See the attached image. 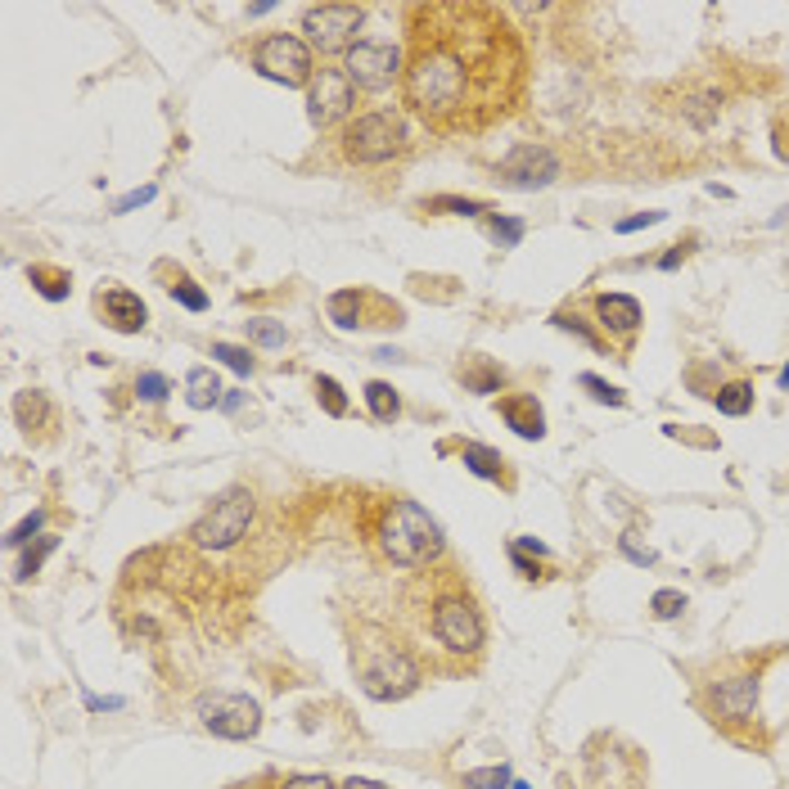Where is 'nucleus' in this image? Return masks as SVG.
<instances>
[{
	"mask_svg": "<svg viewBox=\"0 0 789 789\" xmlns=\"http://www.w3.org/2000/svg\"><path fill=\"white\" fill-rule=\"evenodd\" d=\"M529 95V50L483 0H424L407 10L402 104L433 136H479Z\"/></svg>",
	"mask_w": 789,
	"mask_h": 789,
	"instance_id": "f257e3e1",
	"label": "nucleus"
},
{
	"mask_svg": "<svg viewBox=\"0 0 789 789\" xmlns=\"http://www.w3.org/2000/svg\"><path fill=\"white\" fill-rule=\"evenodd\" d=\"M370 546L392 564V568H424L442 555V529L429 510H420L407 496H383L370 510Z\"/></svg>",
	"mask_w": 789,
	"mask_h": 789,
	"instance_id": "f03ea898",
	"label": "nucleus"
},
{
	"mask_svg": "<svg viewBox=\"0 0 789 789\" xmlns=\"http://www.w3.org/2000/svg\"><path fill=\"white\" fill-rule=\"evenodd\" d=\"M352 673L370 699H402L420 686V664L375 623H361L352 636Z\"/></svg>",
	"mask_w": 789,
	"mask_h": 789,
	"instance_id": "7ed1b4c3",
	"label": "nucleus"
},
{
	"mask_svg": "<svg viewBox=\"0 0 789 789\" xmlns=\"http://www.w3.org/2000/svg\"><path fill=\"white\" fill-rule=\"evenodd\" d=\"M429 632L433 641L447 649V654H483V641H488V627H483V614L474 605V596L460 582L442 586L438 596L429 601Z\"/></svg>",
	"mask_w": 789,
	"mask_h": 789,
	"instance_id": "20e7f679",
	"label": "nucleus"
},
{
	"mask_svg": "<svg viewBox=\"0 0 789 789\" xmlns=\"http://www.w3.org/2000/svg\"><path fill=\"white\" fill-rule=\"evenodd\" d=\"M344 158L357 163V167H379V163H392L402 150H407V126L398 113L388 109H375V113H361L344 126Z\"/></svg>",
	"mask_w": 789,
	"mask_h": 789,
	"instance_id": "39448f33",
	"label": "nucleus"
},
{
	"mask_svg": "<svg viewBox=\"0 0 789 789\" xmlns=\"http://www.w3.org/2000/svg\"><path fill=\"white\" fill-rule=\"evenodd\" d=\"M253 523V492L248 488H230L213 501V510L189 529V542L199 551H230Z\"/></svg>",
	"mask_w": 789,
	"mask_h": 789,
	"instance_id": "423d86ee",
	"label": "nucleus"
},
{
	"mask_svg": "<svg viewBox=\"0 0 789 789\" xmlns=\"http://www.w3.org/2000/svg\"><path fill=\"white\" fill-rule=\"evenodd\" d=\"M253 69L267 82H280V86H311V78H316L311 45L303 37H294V32L262 37L257 50H253Z\"/></svg>",
	"mask_w": 789,
	"mask_h": 789,
	"instance_id": "0eeeda50",
	"label": "nucleus"
},
{
	"mask_svg": "<svg viewBox=\"0 0 789 789\" xmlns=\"http://www.w3.org/2000/svg\"><path fill=\"white\" fill-rule=\"evenodd\" d=\"M366 23V10L361 6H311L303 14V32H307V45L320 50V54H348L357 45V32Z\"/></svg>",
	"mask_w": 789,
	"mask_h": 789,
	"instance_id": "6e6552de",
	"label": "nucleus"
},
{
	"mask_svg": "<svg viewBox=\"0 0 789 789\" xmlns=\"http://www.w3.org/2000/svg\"><path fill=\"white\" fill-rule=\"evenodd\" d=\"M352 104H357V86H352V78L344 69H316V78L307 86V117H311V126L325 131V126L344 122L352 113Z\"/></svg>",
	"mask_w": 789,
	"mask_h": 789,
	"instance_id": "1a4fd4ad",
	"label": "nucleus"
},
{
	"mask_svg": "<svg viewBox=\"0 0 789 789\" xmlns=\"http://www.w3.org/2000/svg\"><path fill=\"white\" fill-rule=\"evenodd\" d=\"M402 54L383 45V41H357L348 50V63H344V73L352 78V86L361 91H388L392 82H402Z\"/></svg>",
	"mask_w": 789,
	"mask_h": 789,
	"instance_id": "9d476101",
	"label": "nucleus"
},
{
	"mask_svg": "<svg viewBox=\"0 0 789 789\" xmlns=\"http://www.w3.org/2000/svg\"><path fill=\"white\" fill-rule=\"evenodd\" d=\"M330 320L339 330H366V325H402V307L370 289H339L330 298Z\"/></svg>",
	"mask_w": 789,
	"mask_h": 789,
	"instance_id": "9b49d317",
	"label": "nucleus"
},
{
	"mask_svg": "<svg viewBox=\"0 0 789 789\" xmlns=\"http://www.w3.org/2000/svg\"><path fill=\"white\" fill-rule=\"evenodd\" d=\"M199 713H204V727L222 740H253L262 731V708L248 695H217Z\"/></svg>",
	"mask_w": 789,
	"mask_h": 789,
	"instance_id": "f8f14e48",
	"label": "nucleus"
},
{
	"mask_svg": "<svg viewBox=\"0 0 789 789\" xmlns=\"http://www.w3.org/2000/svg\"><path fill=\"white\" fill-rule=\"evenodd\" d=\"M708 704H713V721H721V727H745V721L758 717V673L721 677L708 690Z\"/></svg>",
	"mask_w": 789,
	"mask_h": 789,
	"instance_id": "ddd939ff",
	"label": "nucleus"
},
{
	"mask_svg": "<svg viewBox=\"0 0 789 789\" xmlns=\"http://www.w3.org/2000/svg\"><path fill=\"white\" fill-rule=\"evenodd\" d=\"M560 176V158L546 145H519L510 150V158L496 167V181L510 189H542Z\"/></svg>",
	"mask_w": 789,
	"mask_h": 789,
	"instance_id": "4468645a",
	"label": "nucleus"
},
{
	"mask_svg": "<svg viewBox=\"0 0 789 789\" xmlns=\"http://www.w3.org/2000/svg\"><path fill=\"white\" fill-rule=\"evenodd\" d=\"M591 307H596V320H601V330L609 335V344L618 348V357L632 352L636 335H641V303L627 298V294H596L591 298Z\"/></svg>",
	"mask_w": 789,
	"mask_h": 789,
	"instance_id": "2eb2a0df",
	"label": "nucleus"
},
{
	"mask_svg": "<svg viewBox=\"0 0 789 789\" xmlns=\"http://www.w3.org/2000/svg\"><path fill=\"white\" fill-rule=\"evenodd\" d=\"M95 307H100L104 325H109V330H117V335H141L145 320H150V307L141 303V294H131L126 285L100 289V294H95Z\"/></svg>",
	"mask_w": 789,
	"mask_h": 789,
	"instance_id": "dca6fc26",
	"label": "nucleus"
},
{
	"mask_svg": "<svg viewBox=\"0 0 789 789\" xmlns=\"http://www.w3.org/2000/svg\"><path fill=\"white\" fill-rule=\"evenodd\" d=\"M496 411H501V420L519 433V438H542L546 433V416H542V402L533 398V392H510V398H501L496 402Z\"/></svg>",
	"mask_w": 789,
	"mask_h": 789,
	"instance_id": "f3484780",
	"label": "nucleus"
},
{
	"mask_svg": "<svg viewBox=\"0 0 789 789\" xmlns=\"http://www.w3.org/2000/svg\"><path fill=\"white\" fill-rule=\"evenodd\" d=\"M460 460H465V470H470V474H479V479H488V483H505V488H514L510 460H505L501 451H492V447H483V442H465V447H460Z\"/></svg>",
	"mask_w": 789,
	"mask_h": 789,
	"instance_id": "a211bd4d",
	"label": "nucleus"
},
{
	"mask_svg": "<svg viewBox=\"0 0 789 789\" xmlns=\"http://www.w3.org/2000/svg\"><path fill=\"white\" fill-rule=\"evenodd\" d=\"M222 379L208 370V366H194L189 375H185V402L194 407V411H208V407H222L226 398H222Z\"/></svg>",
	"mask_w": 789,
	"mask_h": 789,
	"instance_id": "6ab92c4d",
	"label": "nucleus"
},
{
	"mask_svg": "<svg viewBox=\"0 0 789 789\" xmlns=\"http://www.w3.org/2000/svg\"><path fill=\"white\" fill-rule=\"evenodd\" d=\"M28 280H32V289H37L45 303H63V298H69V289H73V276L63 271V267H45V262L28 267Z\"/></svg>",
	"mask_w": 789,
	"mask_h": 789,
	"instance_id": "aec40b11",
	"label": "nucleus"
},
{
	"mask_svg": "<svg viewBox=\"0 0 789 789\" xmlns=\"http://www.w3.org/2000/svg\"><path fill=\"white\" fill-rule=\"evenodd\" d=\"M366 407H370V416H375L379 424H392V420L402 416V398H398V388L383 383V379H370V383H366Z\"/></svg>",
	"mask_w": 789,
	"mask_h": 789,
	"instance_id": "412c9836",
	"label": "nucleus"
},
{
	"mask_svg": "<svg viewBox=\"0 0 789 789\" xmlns=\"http://www.w3.org/2000/svg\"><path fill=\"white\" fill-rule=\"evenodd\" d=\"M713 402H717L721 416H749V411H754V383H745V379L721 383V388L713 392Z\"/></svg>",
	"mask_w": 789,
	"mask_h": 789,
	"instance_id": "4be33fe9",
	"label": "nucleus"
},
{
	"mask_svg": "<svg viewBox=\"0 0 789 789\" xmlns=\"http://www.w3.org/2000/svg\"><path fill=\"white\" fill-rule=\"evenodd\" d=\"M14 420H19V429H41L45 420H50V402H45V392H37V388H28V392H19L14 398Z\"/></svg>",
	"mask_w": 789,
	"mask_h": 789,
	"instance_id": "5701e85b",
	"label": "nucleus"
},
{
	"mask_svg": "<svg viewBox=\"0 0 789 789\" xmlns=\"http://www.w3.org/2000/svg\"><path fill=\"white\" fill-rule=\"evenodd\" d=\"M460 379H465V388H474V392H496L501 388V366H492L488 357H470L465 366H460Z\"/></svg>",
	"mask_w": 789,
	"mask_h": 789,
	"instance_id": "b1692460",
	"label": "nucleus"
},
{
	"mask_svg": "<svg viewBox=\"0 0 789 789\" xmlns=\"http://www.w3.org/2000/svg\"><path fill=\"white\" fill-rule=\"evenodd\" d=\"M316 402L325 407V416H335V420L348 416V398H344L339 379H330V375H316Z\"/></svg>",
	"mask_w": 789,
	"mask_h": 789,
	"instance_id": "393cba45",
	"label": "nucleus"
},
{
	"mask_svg": "<svg viewBox=\"0 0 789 789\" xmlns=\"http://www.w3.org/2000/svg\"><path fill=\"white\" fill-rule=\"evenodd\" d=\"M514 785V776H510V767L501 762V767H474V771H465V789H510Z\"/></svg>",
	"mask_w": 789,
	"mask_h": 789,
	"instance_id": "a878e982",
	"label": "nucleus"
},
{
	"mask_svg": "<svg viewBox=\"0 0 789 789\" xmlns=\"http://www.w3.org/2000/svg\"><path fill=\"white\" fill-rule=\"evenodd\" d=\"M248 325V339L257 344V348H285V325H276V320H244Z\"/></svg>",
	"mask_w": 789,
	"mask_h": 789,
	"instance_id": "bb28decb",
	"label": "nucleus"
},
{
	"mask_svg": "<svg viewBox=\"0 0 789 789\" xmlns=\"http://www.w3.org/2000/svg\"><path fill=\"white\" fill-rule=\"evenodd\" d=\"M41 529H45V510H32V514L19 523V529L6 537V546H10V551H19V546H32V537H45Z\"/></svg>",
	"mask_w": 789,
	"mask_h": 789,
	"instance_id": "cd10ccee",
	"label": "nucleus"
},
{
	"mask_svg": "<svg viewBox=\"0 0 789 789\" xmlns=\"http://www.w3.org/2000/svg\"><path fill=\"white\" fill-rule=\"evenodd\" d=\"M167 294H172L181 307H189V311H204V307H208V294H204L199 285H194V280H185V276H181V280H172V285H167Z\"/></svg>",
	"mask_w": 789,
	"mask_h": 789,
	"instance_id": "c85d7f7f",
	"label": "nucleus"
},
{
	"mask_svg": "<svg viewBox=\"0 0 789 789\" xmlns=\"http://www.w3.org/2000/svg\"><path fill=\"white\" fill-rule=\"evenodd\" d=\"M213 357H217L222 366H230L235 375H253V357H248V348H235V344H213Z\"/></svg>",
	"mask_w": 789,
	"mask_h": 789,
	"instance_id": "c756f323",
	"label": "nucleus"
},
{
	"mask_svg": "<svg viewBox=\"0 0 789 789\" xmlns=\"http://www.w3.org/2000/svg\"><path fill=\"white\" fill-rule=\"evenodd\" d=\"M54 546H59V537H50V533L37 537V546H28V555H23V564H19V577H32V573L45 564V555H50Z\"/></svg>",
	"mask_w": 789,
	"mask_h": 789,
	"instance_id": "7c9ffc66",
	"label": "nucleus"
},
{
	"mask_svg": "<svg viewBox=\"0 0 789 789\" xmlns=\"http://www.w3.org/2000/svg\"><path fill=\"white\" fill-rule=\"evenodd\" d=\"M555 325H560V330H568V335H577V339H582V344H591V348H605V339H601L596 330H591V325H586L582 316L560 311V316H555Z\"/></svg>",
	"mask_w": 789,
	"mask_h": 789,
	"instance_id": "2f4dec72",
	"label": "nucleus"
},
{
	"mask_svg": "<svg viewBox=\"0 0 789 789\" xmlns=\"http://www.w3.org/2000/svg\"><path fill=\"white\" fill-rule=\"evenodd\" d=\"M649 609H654V618H677L686 609V596H682V591H654Z\"/></svg>",
	"mask_w": 789,
	"mask_h": 789,
	"instance_id": "473e14b6",
	"label": "nucleus"
},
{
	"mask_svg": "<svg viewBox=\"0 0 789 789\" xmlns=\"http://www.w3.org/2000/svg\"><path fill=\"white\" fill-rule=\"evenodd\" d=\"M582 388H591V398H596V402H609V407H623V402H627L623 392H618L614 383H605L601 375H582Z\"/></svg>",
	"mask_w": 789,
	"mask_h": 789,
	"instance_id": "72a5a7b5",
	"label": "nucleus"
},
{
	"mask_svg": "<svg viewBox=\"0 0 789 789\" xmlns=\"http://www.w3.org/2000/svg\"><path fill=\"white\" fill-rule=\"evenodd\" d=\"M492 239H496L501 248H514V244L523 239V222H519V217H492Z\"/></svg>",
	"mask_w": 789,
	"mask_h": 789,
	"instance_id": "f704fd0d",
	"label": "nucleus"
},
{
	"mask_svg": "<svg viewBox=\"0 0 789 789\" xmlns=\"http://www.w3.org/2000/svg\"><path fill=\"white\" fill-rule=\"evenodd\" d=\"M136 392H141L145 402H163V398H167V379H163L158 370H145V375L136 379Z\"/></svg>",
	"mask_w": 789,
	"mask_h": 789,
	"instance_id": "c9c22d12",
	"label": "nucleus"
},
{
	"mask_svg": "<svg viewBox=\"0 0 789 789\" xmlns=\"http://www.w3.org/2000/svg\"><path fill=\"white\" fill-rule=\"evenodd\" d=\"M424 208H442V213H460V217H479V213H488L479 199H447V194H442V199H429Z\"/></svg>",
	"mask_w": 789,
	"mask_h": 789,
	"instance_id": "e433bc0d",
	"label": "nucleus"
},
{
	"mask_svg": "<svg viewBox=\"0 0 789 789\" xmlns=\"http://www.w3.org/2000/svg\"><path fill=\"white\" fill-rule=\"evenodd\" d=\"M154 194H158V185H141V189H131V194H122V199L113 204V213H136V208L154 204Z\"/></svg>",
	"mask_w": 789,
	"mask_h": 789,
	"instance_id": "4c0bfd02",
	"label": "nucleus"
},
{
	"mask_svg": "<svg viewBox=\"0 0 789 789\" xmlns=\"http://www.w3.org/2000/svg\"><path fill=\"white\" fill-rule=\"evenodd\" d=\"M618 546H623V555H627V560H632V564H641V568H649V564H654V560H659V555H654V551H649V546H641V542H636V533H627V537H623V542H618Z\"/></svg>",
	"mask_w": 789,
	"mask_h": 789,
	"instance_id": "58836bf2",
	"label": "nucleus"
},
{
	"mask_svg": "<svg viewBox=\"0 0 789 789\" xmlns=\"http://www.w3.org/2000/svg\"><path fill=\"white\" fill-rule=\"evenodd\" d=\"M664 217H668V213H636V217H623L614 230H618V235H632V230H645V226H659Z\"/></svg>",
	"mask_w": 789,
	"mask_h": 789,
	"instance_id": "ea45409f",
	"label": "nucleus"
},
{
	"mask_svg": "<svg viewBox=\"0 0 789 789\" xmlns=\"http://www.w3.org/2000/svg\"><path fill=\"white\" fill-rule=\"evenodd\" d=\"M280 789H335V780H325V776H289Z\"/></svg>",
	"mask_w": 789,
	"mask_h": 789,
	"instance_id": "a19ab883",
	"label": "nucleus"
},
{
	"mask_svg": "<svg viewBox=\"0 0 789 789\" xmlns=\"http://www.w3.org/2000/svg\"><path fill=\"white\" fill-rule=\"evenodd\" d=\"M86 708H91V713H117V708H126V699H122V695H109V699L86 695Z\"/></svg>",
	"mask_w": 789,
	"mask_h": 789,
	"instance_id": "79ce46f5",
	"label": "nucleus"
},
{
	"mask_svg": "<svg viewBox=\"0 0 789 789\" xmlns=\"http://www.w3.org/2000/svg\"><path fill=\"white\" fill-rule=\"evenodd\" d=\"M686 253H690V244H673V248L659 257V267H664V271H677L682 262H686Z\"/></svg>",
	"mask_w": 789,
	"mask_h": 789,
	"instance_id": "37998d69",
	"label": "nucleus"
},
{
	"mask_svg": "<svg viewBox=\"0 0 789 789\" xmlns=\"http://www.w3.org/2000/svg\"><path fill=\"white\" fill-rule=\"evenodd\" d=\"M510 560H514V568H519L523 577H529V582H533V577H542V568H537L529 555H523V551H510Z\"/></svg>",
	"mask_w": 789,
	"mask_h": 789,
	"instance_id": "c03bdc74",
	"label": "nucleus"
},
{
	"mask_svg": "<svg viewBox=\"0 0 789 789\" xmlns=\"http://www.w3.org/2000/svg\"><path fill=\"white\" fill-rule=\"evenodd\" d=\"M510 551H523V555H529V551H533V555H546V546H542L537 537H519V542H510Z\"/></svg>",
	"mask_w": 789,
	"mask_h": 789,
	"instance_id": "a18cd8bd",
	"label": "nucleus"
},
{
	"mask_svg": "<svg viewBox=\"0 0 789 789\" xmlns=\"http://www.w3.org/2000/svg\"><path fill=\"white\" fill-rule=\"evenodd\" d=\"M344 789H383V785H379V780H348Z\"/></svg>",
	"mask_w": 789,
	"mask_h": 789,
	"instance_id": "49530a36",
	"label": "nucleus"
},
{
	"mask_svg": "<svg viewBox=\"0 0 789 789\" xmlns=\"http://www.w3.org/2000/svg\"><path fill=\"white\" fill-rule=\"evenodd\" d=\"M785 222H789V204H785V208H780V213L771 217V226H785Z\"/></svg>",
	"mask_w": 789,
	"mask_h": 789,
	"instance_id": "de8ad7c7",
	"label": "nucleus"
},
{
	"mask_svg": "<svg viewBox=\"0 0 789 789\" xmlns=\"http://www.w3.org/2000/svg\"><path fill=\"white\" fill-rule=\"evenodd\" d=\"M780 388H789V366H785V370H780Z\"/></svg>",
	"mask_w": 789,
	"mask_h": 789,
	"instance_id": "09e8293b",
	"label": "nucleus"
},
{
	"mask_svg": "<svg viewBox=\"0 0 789 789\" xmlns=\"http://www.w3.org/2000/svg\"><path fill=\"white\" fill-rule=\"evenodd\" d=\"M510 789H529V785H519V780H514V785H510Z\"/></svg>",
	"mask_w": 789,
	"mask_h": 789,
	"instance_id": "8fccbe9b",
	"label": "nucleus"
}]
</instances>
